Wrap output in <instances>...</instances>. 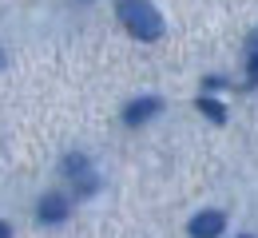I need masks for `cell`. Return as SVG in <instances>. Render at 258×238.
I'll list each match as a JSON object with an SVG mask.
<instances>
[{
  "mask_svg": "<svg viewBox=\"0 0 258 238\" xmlns=\"http://www.w3.org/2000/svg\"><path fill=\"white\" fill-rule=\"evenodd\" d=\"M191 238H219L226 230V218H223V210H203V214H195L191 218Z\"/></svg>",
  "mask_w": 258,
  "mask_h": 238,
  "instance_id": "cell-2",
  "label": "cell"
},
{
  "mask_svg": "<svg viewBox=\"0 0 258 238\" xmlns=\"http://www.w3.org/2000/svg\"><path fill=\"white\" fill-rule=\"evenodd\" d=\"M119 20L135 40H159L163 36V16L155 12L151 0H119Z\"/></svg>",
  "mask_w": 258,
  "mask_h": 238,
  "instance_id": "cell-1",
  "label": "cell"
},
{
  "mask_svg": "<svg viewBox=\"0 0 258 238\" xmlns=\"http://www.w3.org/2000/svg\"><path fill=\"white\" fill-rule=\"evenodd\" d=\"M0 68H4V52H0Z\"/></svg>",
  "mask_w": 258,
  "mask_h": 238,
  "instance_id": "cell-8",
  "label": "cell"
},
{
  "mask_svg": "<svg viewBox=\"0 0 258 238\" xmlns=\"http://www.w3.org/2000/svg\"><path fill=\"white\" fill-rule=\"evenodd\" d=\"M68 214V199L64 195H48V199H40V218L44 222H60Z\"/></svg>",
  "mask_w": 258,
  "mask_h": 238,
  "instance_id": "cell-4",
  "label": "cell"
},
{
  "mask_svg": "<svg viewBox=\"0 0 258 238\" xmlns=\"http://www.w3.org/2000/svg\"><path fill=\"white\" fill-rule=\"evenodd\" d=\"M246 71H250V84H258V52H250V68Z\"/></svg>",
  "mask_w": 258,
  "mask_h": 238,
  "instance_id": "cell-6",
  "label": "cell"
},
{
  "mask_svg": "<svg viewBox=\"0 0 258 238\" xmlns=\"http://www.w3.org/2000/svg\"><path fill=\"white\" fill-rule=\"evenodd\" d=\"M199 111H203V115H211V119H215V123H223V119H226V111H223V103H215V100H207V96H203V100H199Z\"/></svg>",
  "mask_w": 258,
  "mask_h": 238,
  "instance_id": "cell-5",
  "label": "cell"
},
{
  "mask_svg": "<svg viewBox=\"0 0 258 238\" xmlns=\"http://www.w3.org/2000/svg\"><path fill=\"white\" fill-rule=\"evenodd\" d=\"M0 238H12V226H8V222H0Z\"/></svg>",
  "mask_w": 258,
  "mask_h": 238,
  "instance_id": "cell-7",
  "label": "cell"
},
{
  "mask_svg": "<svg viewBox=\"0 0 258 238\" xmlns=\"http://www.w3.org/2000/svg\"><path fill=\"white\" fill-rule=\"evenodd\" d=\"M159 111H163V103L155 100V96H143V100L127 103L123 123H127V127H139V123H147V119H151V115H159Z\"/></svg>",
  "mask_w": 258,
  "mask_h": 238,
  "instance_id": "cell-3",
  "label": "cell"
}]
</instances>
